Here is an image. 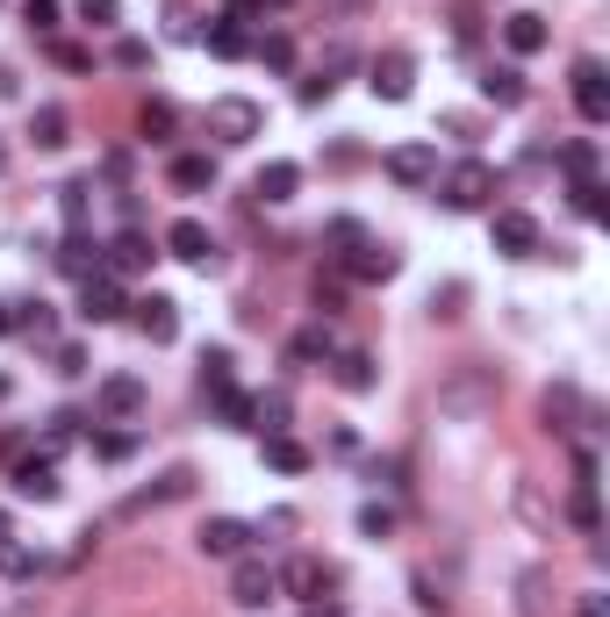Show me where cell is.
I'll use <instances>...</instances> for the list:
<instances>
[{
  "label": "cell",
  "mask_w": 610,
  "mask_h": 617,
  "mask_svg": "<svg viewBox=\"0 0 610 617\" xmlns=\"http://www.w3.org/2000/svg\"><path fill=\"white\" fill-rule=\"evenodd\" d=\"M58 266H65L72 280H94V274H109V266H101V245H94L87 230H72L65 245H58Z\"/></svg>",
  "instance_id": "obj_18"
},
{
  "label": "cell",
  "mask_w": 610,
  "mask_h": 617,
  "mask_svg": "<svg viewBox=\"0 0 610 617\" xmlns=\"http://www.w3.org/2000/svg\"><path fill=\"white\" fill-rule=\"evenodd\" d=\"M252 58H266L273 72H287V65H295V43H287V37H258V43H252Z\"/></svg>",
  "instance_id": "obj_32"
},
{
  "label": "cell",
  "mask_w": 610,
  "mask_h": 617,
  "mask_svg": "<svg viewBox=\"0 0 610 617\" xmlns=\"http://www.w3.org/2000/svg\"><path fill=\"white\" fill-rule=\"evenodd\" d=\"M366 86H374L380 101H409V86H417V58H409V51H380L374 65H366Z\"/></svg>",
  "instance_id": "obj_4"
},
{
  "label": "cell",
  "mask_w": 610,
  "mask_h": 617,
  "mask_svg": "<svg viewBox=\"0 0 610 617\" xmlns=\"http://www.w3.org/2000/svg\"><path fill=\"white\" fill-rule=\"evenodd\" d=\"M438 202H446V208H460V216H467V208H488V202H496V165L460 158L446 179H438Z\"/></svg>",
  "instance_id": "obj_1"
},
{
  "label": "cell",
  "mask_w": 610,
  "mask_h": 617,
  "mask_svg": "<svg viewBox=\"0 0 610 617\" xmlns=\"http://www.w3.org/2000/svg\"><path fill=\"white\" fill-rule=\"evenodd\" d=\"M136 130H144L151 144H159V137H173V109H165V101H144V115H136Z\"/></svg>",
  "instance_id": "obj_31"
},
{
  "label": "cell",
  "mask_w": 610,
  "mask_h": 617,
  "mask_svg": "<svg viewBox=\"0 0 610 617\" xmlns=\"http://www.w3.org/2000/svg\"><path fill=\"white\" fill-rule=\"evenodd\" d=\"M223 388H231V352H202V395H223Z\"/></svg>",
  "instance_id": "obj_30"
},
{
  "label": "cell",
  "mask_w": 610,
  "mask_h": 617,
  "mask_svg": "<svg viewBox=\"0 0 610 617\" xmlns=\"http://www.w3.org/2000/svg\"><path fill=\"white\" fill-rule=\"evenodd\" d=\"M22 22L37 29V37H51V29L65 22V14H58V0H29V8H22Z\"/></svg>",
  "instance_id": "obj_35"
},
{
  "label": "cell",
  "mask_w": 610,
  "mask_h": 617,
  "mask_svg": "<svg viewBox=\"0 0 610 617\" xmlns=\"http://www.w3.org/2000/svg\"><path fill=\"white\" fill-rule=\"evenodd\" d=\"M266 466L273 474H302V466H309V445L287 439V431H266Z\"/></svg>",
  "instance_id": "obj_23"
},
{
  "label": "cell",
  "mask_w": 610,
  "mask_h": 617,
  "mask_svg": "<svg viewBox=\"0 0 610 617\" xmlns=\"http://www.w3.org/2000/svg\"><path fill=\"white\" fill-rule=\"evenodd\" d=\"M115 65H130V72H144V65H151V43H136V37H130V43H115Z\"/></svg>",
  "instance_id": "obj_40"
},
{
  "label": "cell",
  "mask_w": 610,
  "mask_h": 617,
  "mask_svg": "<svg viewBox=\"0 0 610 617\" xmlns=\"http://www.w3.org/2000/svg\"><path fill=\"white\" fill-rule=\"evenodd\" d=\"M273 596H281V582H273V567L244 553V561H237V575H231V604H237V610H266Z\"/></svg>",
  "instance_id": "obj_5"
},
{
  "label": "cell",
  "mask_w": 610,
  "mask_h": 617,
  "mask_svg": "<svg viewBox=\"0 0 610 617\" xmlns=\"http://www.w3.org/2000/svg\"><path fill=\"white\" fill-rule=\"evenodd\" d=\"M165 251L187 259V266H216V237H209V223H194V216H180L173 230H165Z\"/></svg>",
  "instance_id": "obj_12"
},
{
  "label": "cell",
  "mask_w": 610,
  "mask_h": 617,
  "mask_svg": "<svg viewBox=\"0 0 610 617\" xmlns=\"http://www.w3.org/2000/svg\"><path fill=\"white\" fill-rule=\"evenodd\" d=\"M252 8H231V14H216V22H209V51L216 58H252Z\"/></svg>",
  "instance_id": "obj_10"
},
{
  "label": "cell",
  "mask_w": 610,
  "mask_h": 617,
  "mask_svg": "<svg viewBox=\"0 0 610 617\" xmlns=\"http://www.w3.org/2000/svg\"><path fill=\"white\" fill-rule=\"evenodd\" d=\"M0 538H8V510H0Z\"/></svg>",
  "instance_id": "obj_45"
},
{
  "label": "cell",
  "mask_w": 610,
  "mask_h": 617,
  "mask_svg": "<svg viewBox=\"0 0 610 617\" xmlns=\"http://www.w3.org/2000/svg\"><path fill=\"white\" fill-rule=\"evenodd\" d=\"M65 109H37V115H29V137H37L43 144V152H58V144H65Z\"/></svg>",
  "instance_id": "obj_26"
},
{
  "label": "cell",
  "mask_w": 610,
  "mask_h": 617,
  "mask_svg": "<svg viewBox=\"0 0 610 617\" xmlns=\"http://www.w3.org/2000/svg\"><path fill=\"white\" fill-rule=\"evenodd\" d=\"M209 130H216L223 144H252L258 130H266V109L244 101V94H223V101H209Z\"/></svg>",
  "instance_id": "obj_2"
},
{
  "label": "cell",
  "mask_w": 610,
  "mask_h": 617,
  "mask_svg": "<svg viewBox=\"0 0 610 617\" xmlns=\"http://www.w3.org/2000/svg\"><path fill=\"white\" fill-rule=\"evenodd\" d=\"M359 532H366V538H388V532H395V510H388V503H366V510H359Z\"/></svg>",
  "instance_id": "obj_36"
},
{
  "label": "cell",
  "mask_w": 610,
  "mask_h": 617,
  "mask_svg": "<svg viewBox=\"0 0 610 617\" xmlns=\"http://www.w3.org/2000/svg\"><path fill=\"white\" fill-rule=\"evenodd\" d=\"M273 582H281L287 596H302V604H324V589H331V567L316 561V553H302V561H287Z\"/></svg>",
  "instance_id": "obj_11"
},
{
  "label": "cell",
  "mask_w": 610,
  "mask_h": 617,
  "mask_svg": "<svg viewBox=\"0 0 610 617\" xmlns=\"http://www.w3.org/2000/svg\"><path fill=\"white\" fill-rule=\"evenodd\" d=\"M560 165H568V179H575V187H589V179H597V144H589V137H575L568 152H560Z\"/></svg>",
  "instance_id": "obj_27"
},
{
  "label": "cell",
  "mask_w": 610,
  "mask_h": 617,
  "mask_svg": "<svg viewBox=\"0 0 610 617\" xmlns=\"http://www.w3.org/2000/svg\"><path fill=\"white\" fill-rule=\"evenodd\" d=\"M488 237H496V251H502V259H531V251H539V223H531L525 208H496Z\"/></svg>",
  "instance_id": "obj_6"
},
{
  "label": "cell",
  "mask_w": 610,
  "mask_h": 617,
  "mask_svg": "<svg viewBox=\"0 0 610 617\" xmlns=\"http://www.w3.org/2000/svg\"><path fill=\"white\" fill-rule=\"evenodd\" d=\"M266 8H287V0H266Z\"/></svg>",
  "instance_id": "obj_47"
},
{
  "label": "cell",
  "mask_w": 610,
  "mask_h": 617,
  "mask_svg": "<svg viewBox=\"0 0 610 617\" xmlns=\"http://www.w3.org/2000/svg\"><path fill=\"white\" fill-rule=\"evenodd\" d=\"M173 187H180V194H202V187H216V158H202V152L173 158Z\"/></svg>",
  "instance_id": "obj_25"
},
{
  "label": "cell",
  "mask_w": 610,
  "mask_h": 617,
  "mask_svg": "<svg viewBox=\"0 0 610 617\" xmlns=\"http://www.w3.org/2000/svg\"><path fill=\"white\" fill-rule=\"evenodd\" d=\"M575 109H582V123H610V72L603 58H575Z\"/></svg>",
  "instance_id": "obj_3"
},
{
  "label": "cell",
  "mask_w": 610,
  "mask_h": 617,
  "mask_svg": "<svg viewBox=\"0 0 610 617\" xmlns=\"http://www.w3.org/2000/svg\"><path fill=\"white\" fill-rule=\"evenodd\" d=\"M101 410H109V417H136V410H144V381H136V373H109V381H101Z\"/></svg>",
  "instance_id": "obj_19"
},
{
  "label": "cell",
  "mask_w": 610,
  "mask_h": 617,
  "mask_svg": "<svg viewBox=\"0 0 610 617\" xmlns=\"http://www.w3.org/2000/svg\"><path fill=\"white\" fill-rule=\"evenodd\" d=\"M388 179H395V187H431V179H438V152H431V144H395V152H388Z\"/></svg>",
  "instance_id": "obj_8"
},
{
  "label": "cell",
  "mask_w": 610,
  "mask_h": 617,
  "mask_svg": "<svg viewBox=\"0 0 610 617\" xmlns=\"http://www.w3.org/2000/svg\"><path fill=\"white\" fill-rule=\"evenodd\" d=\"M287 424V395L273 388V395H252V431H281Z\"/></svg>",
  "instance_id": "obj_29"
},
{
  "label": "cell",
  "mask_w": 610,
  "mask_h": 617,
  "mask_svg": "<svg viewBox=\"0 0 610 617\" xmlns=\"http://www.w3.org/2000/svg\"><path fill=\"white\" fill-rule=\"evenodd\" d=\"M202 553L209 561H244V553H252V524L244 517H209L202 524Z\"/></svg>",
  "instance_id": "obj_9"
},
{
  "label": "cell",
  "mask_w": 610,
  "mask_h": 617,
  "mask_svg": "<svg viewBox=\"0 0 610 617\" xmlns=\"http://www.w3.org/2000/svg\"><path fill=\"white\" fill-rule=\"evenodd\" d=\"M115 14H122V0H80V22H94V29H115Z\"/></svg>",
  "instance_id": "obj_39"
},
{
  "label": "cell",
  "mask_w": 610,
  "mask_h": 617,
  "mask_svg": "<svg viewBox=\"0 0 610 617\" xmlns=\"http://www.w3.org/2000/svg\"><path fill=\"white\" fill-rule=\"evenodd\" d=\"M58 194H65V223H72V230H87V194H94V187H87V179H65Z\"/></svg>",
  "instance_id": "obj_34"
},
{
  "label": "cell",
  "mask_w": 610,
  "mask_h": 617,
  "mask_svg": "<svg viewBox=\"0 0 610 617\" xmlns=\"http://www.w3.org/2000/svg\"><path fill=\"white\" fill-rule=\"evenodd\" d=\"M295 187H302V165H295V158L258 165V179H252V194H258V202H295Z\"/></svg>",
  "instance_id": "obj_17"
},
{
  "label": "cell",
  "mask_w": 610,
  "mask_h": 617,
  "mask_svg": "<svg viewBox=\"0 0 610 617\" xmlns=\"http://www.w3.org/2000/svg\"><path fill=\"white\" fill-rule=\"evenodd\" d=\"M546 37H553V29H546V14H531V8L502 14V43H510L517 58H539V51H546Z\"/></svg>",
  "instance_id": "obj_16"
},
{
  "label": "cell",
  "mask_w": 610,
  "mask_h": 617,
  "mask_svg": "<svg viewBox=\"0 0 610 617\" xmlns=\"http://www.w3.org/2000/svg\"><path fill=\"white\" fill-rule=\"evenodd\" d=\"M0 173H8V144H0Z\"/></svg>",
  "instance_id": "obj_46"
},
{
  "label": "cell",
  "mask_w": 610,
  "mask_h": 617,
  "mask_svg": "<svg viewBox=\"0 0 610 617\" xmlns=\"http://www.w3.org/2000/svg\"><path fill=\"white\" fill-rule=\"evenodd\" d=\"M14 495H22V503H58V466L43 460V453H29V460H14Z\"/></svg>",
  "instance_id": "obj_13"
},
{
  "label": "cell",
  "mask_w": 610,
  "mask_h": 617,
  "mask_svg": "<svg viewBox=\"0 0 610 617\" xmlns=\"http://www.w3.org/2000/svg\"><path fill=\"white\" fill-rule=\"evenodd\" d=\"M151 259H159V251H151V237H144V230H122V237H115V245H109V251H101V266H109V274H115V280H130V274H144V266H151Z\"/></svg>",
  "instance_id": "obj_15"
},
{
  "label": "cell",
  "mask_w": 610,
  "mask_h": 617,
  "mask_svg": "<svg viewBox=\"0 0 610 617\" xmlns=\"http://www.w3.org/2000/svg\"><path fill=\"white\" fill-rule=\"evenodd\" d=\"M0 575H8V582H29V575H37V553H29L22 538H0Z\"/></svg>",
  "instance_id": "obj_28"
},
{
  "label": "cell",
  "mask_w": 610,
  "mask_h": 617,
  "mask_svg": "<svg viewBox=\"0 0 610 617\" xmlns=\"http://www.w3.org/2000/svg\"><path fill=\"white\" fill-rule=\"evenodd\" d=\"M345 274H353V280H388V274H395V251L366 237L359 251H345Z\"/></svg>",
  "instance_id": "obj_20"
},
{
  "label": "cell",
  "mask_w": 610,
  "mask_h": 617,
  "mask_svg": "<svg viewBox=\"0 0 610 617\" xmlns=\"http://www.w3.org/2000/svg\"><path fill=\"white\" fill-rule=\"evenodd\" d=\"M8 330H14V309H8V302H0V338H8Z\"/></svg>",
  "instance_id": "obj_43"
},
{
  "label": "cell",
  "mask_w": 610,
  "mask_h": 617,
  "mask_svg": "<svg viewBox=\"0 0 610 617\" xmlns=\"http://www.w3.org/2000/svg\"><path fill=\"white\" fill-rule=\"evenodd\" d=\"M331 245H338V259H345V251H359V245H366V230H359L353 216H338V223H331Z\"/></svg>",
  "instance_id": "obj_38"
},
{
  "label": "cell",
  "mask_w": 610,
  "mask_h": 617,
  "mask_svg": "<svg viewBox=\"0 0 610 617\" xmlns=\"http://www.w3.org/2000/svg\"><path fill=\"white\" fill-rule=\"evenodd\" d=\"M331 367H338V388H345V395H366V388L380 381V373H374V352H331Z\"/></svg>",
  "instance_id": "obj_21"
},
{
  "label": "cell",
  "mask_w": 610,
  "mask_h": 617,
  "mask_svg": "<svg viewBox=\"0 0 610 617\" xmlns=\"http://www.w3.org/2000/svg\"><path fill=\"white\" fill-rule=\"evenodd\" d=\"M481 94L502 101V109H517V101H525V72H517V65H488L481 72Z\"/></svg>",
  "instance_id": "obj_24"
},
{
  "label": "cell",
  "mask_w": 610,
  "mask_h": 617,
  "mask_svg": "<svg viewBox=\"0 0 610 617\" xmlns=\"http://www.w3.org/2000/svg\"><path fill=\"white\" fill-rule=\"evenodd\" d=\"M94 453H101V460H130V439H122V431H109V439H94Z\"/></svg>",
  "instance_id": "obj_41"
},
{
  "label": "cell",
  "mask_w": 610,
  "mask_h": 617,
  "mask_svg": "<svg viewBox=\"0 0 610 617\" xmlns=\"http://www.w3.org/2000/svg\"><path fill=\"white\" fill-rule=\"evenodd\" d=\"M338 65H345V58H331V65L316 72V80H302V101H309V109H316V101H331V86H338L331 72H338Z\"/></svg>",
  "instance_id": "obj_37"
},
{
  "label": "cell",
  "mask_w": 610,
  "mask_h": 617,
  "mask_svg": "<svg viewBox=\"0 0 610 617\" xmlns=\"http://www.w3.org/2000/svg\"><path fill=\"white\" fill-rule=\"evenodd\" d=\"M575 617H603V596H582V604H575Z\"/></svg>",
  "instance_id": "obj_42"
},
{
  "label": "cell",
  "mask_w": 610,
  "mask_h": 617,
  "mask_svg": "<svg viewBox=\"0 0 610 617\" xmlns=\"http://www.w3.org/2000/svg\"><path fill=\"white\" fill-rule=\"evenodd\" d=\"M216 410H223V424L252 431V395H237V388H223V395H216Z\"/></svg>",
  "instance_id": "obj_33"
},
{
  "label": "cell",
  "mask_w": 610,
  "mask_h": 617,
  "mask_svg": "<svg viewBox=\"0 0 610 617\" xmlns=\"http://www.w3.org/2000/svg\"><path fill=\"white\" fill-rule=\"evenodd\" d=\"M331 352H338L331 323H309V330H295V345H287V359H295V367H316V359H331Z\"/></svg>",
  "instance_id": "obj_22"
},
{
  "label": "cell",
  "mask_w": 610,
  "mask_h": 617,
  "mask_svg": "<svg viewBox=\"0 0 610 617\" xmlns=\"http://www.w3.org/2000/svg\"><path fill=\"white\" fill-rule=\"evenodd\" d=\"M122 309H130V295H122V280H115V274L80 280V316H87V323H115Z\"/></svg>",
  "instance_id": "obj_7"
},
{
  "label": "cell",
  "mask_w": 610,
  "mask_h": 617,
  "mask_svg": "<svg viewBox=\"0 0 610 617\" xmlns=\"http://www.w3.org/2000/svg\"><path fill=\"white\" fill-rule=\"evenodd\" d=\"M0 402H8V373H0Z\"/></svg>",
  "instance_id": "obj_44"
},
{
  "label": "cell",
  "mask_w": 610,
  "mask_h": 617,
  "mask_svg": "<svg viewBox=\"0 0 610 617\" xmlns=\"http://www.w3.org/2000/svg\"><path fill=\"white\" fill-rule=\"evenodd\" d=\"M136 309V330H144L151 345H173L180 338V302L173 295H144V302H130Z\"/></svg>",
  "instance_id": "obj_14"
}]
</instances>
